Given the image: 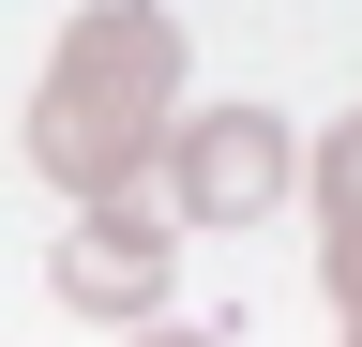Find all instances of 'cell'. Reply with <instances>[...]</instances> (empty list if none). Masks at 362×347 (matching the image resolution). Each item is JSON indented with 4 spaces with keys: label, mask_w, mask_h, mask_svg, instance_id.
Segmentation results:
<instances>
[{
    "label": "cell",
    "mask_w": 362,
    "mask_h": 347,
    "mask_svg": "<svg viewBox=\"0 0 362 347\" xmlns=\"http://www.w3.org/2000/svg\"><path fill=\"white\" fill-rule=\"evenodd\" d=\"M166 121H181V30L151 16V0H90V16H61V46H45V76H30L16 151L76 211H106V196H136V166L166 151Z\"/></svg>",
    "instance_id": "obj_1"
},
{
    "label": "cell",
    "mask_w": 362,
    "mask_h": 347,
    "mask_svg": "<svg viewBox=\"0 0 362 347\" xmlns=\"http://www.w3.org/2000/svg\"><path fill=\"white\" fill-rule=\"evenodd\" d=\"M151 166H166V227H197V242L257 227L272 196H302V136H287V106H181Z\"/></svg>",
    "instance_id": "obj_2"
},
{
    "label": "cell",
    "mask_w": 362,
    "mask_h": 347,
    "mask_svg": "<svg viewBox=\"0 0 362 347\" xmlns=\"http://www.w3.org/2000/svg\"><path fill=\"white\" fill-rule=\"evenodd\" d=\"M166 272H181V227L136 211V196L76 211V227L45 242V287H61L76 317H106V332H151V317H166Z\"/></svg>",
    "instance_id": "obj_3"
},
{
    "label": "cell",
    "mask_w": 362,
    "mask_h": 347,
    "mask_svg": "<svg viewBox=\"0 0 362 347\" xmlns=\"http://www.w3.org/2000/svg\"><path fill=\"white\" fill-rule=\"evenodd\" d=\"M302 196H317V227H332V242L362 227V106H347V121H317V151H302Z\"/></svg>",
    "instance_id": "obj_4"
},
{
    "label": "cell",
    "mask_w": 362,
    "mask_h": 347,
    "mask_svg": "<svg viewBox=\"0 0 362 347\" xmlns=\"http://www.w3.org/2000/svg\"><path fill=\"white\" fill-rule=\"evenodd\" d=\"M317 287H332V332L362 347V227H347V242H317Z\"/></svg>",
    "instance_id": "obj_5"
},
{
    "label": "cell",
    "mask_w": 362,
    "mask_h": 347,
    "mask_svg": "<svg viewBox=\"0 0 362 347\" xmlns=\"http://www.w3.org/2000/svg\"><path fill=\"white\" fill-rule=\"evenodd\" d=\"M136 347H242V332H226V317H151Z\"/></svg>",
    "instance_id": "obj_6"
}]
</instances>
